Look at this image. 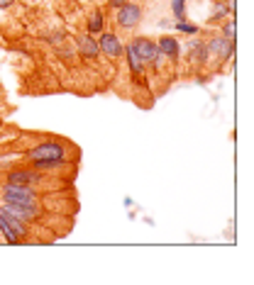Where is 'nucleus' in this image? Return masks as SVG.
I'll return each instance as SVG.
<instances>
[{
	"mask_svg": "<svg viewBox=\"0 0 254 285\" xmlns=\"http://www.w3.org/2000/svg\"><path fill=\"white\" fill-rule=\"evenodd\" d=\"M130 46L135 49V54H137V59H140L144 66H149L152 61L156 59V41L149 39V37H132L130 39Z\"/></svg>",
	"mask_w": 254,
	"mask_h": 285,
	"instance_id": "nucleus-6",
	"label": "nucleus"
},
{
	"mask_svg": "<svg viewBox=\"0 0 254 285\" xmlns=\"http://www.w3.org/2000/svg\"><path fill=\"white\" fill-rule=\"evenodd\" d=\"M44 180V173L32 168V166H15L5 173V183L8 185H32V188H39V183Z\"/></svg>",
	"mask_w": 254,
	"mask_h": 285,
	"instance_id": "nucleus-2",
	"label": "nucleus"
},
{
	"mask_svg": "<svg viewBox=\"0 0 254 285\" xmlns=\"http://www.w3.org/2000/svg\"><path fill=\"white\" fill-rule=\"evenodd\" d=\"M17 0H0V10H10Z\"/></svg>",
	"mask_w": 254,
	"mask_h": 285,
	"instance_id": "nucleus-24",
	"label": "nucleus"
},
{
	"mask_svg": "<svg viewBox=\"0 0 254 285\" xmlns=\"http://www.w3.org/2000/svg\"><path fill=\"white\" fill-rule=\"evenodd\" d=\"M142 15H144V10H142V5H137V3H125L122 8H117L115 10V22H117V27L120 29H135L137 25L142 22Z\"/></svg>",
	"mask_w": 254,
	"mask_h": 285,
	"instance_id": "nucleus-4",
	"label": "nucleus"
},
{
	"mask_svg": "<svg viewBox=\"0 0 254 285\" xmlns=\"http://www.w3.org/2000/svg\"><path fill=\"white\" fill-rule=\"evenodd\" d=\"M0 234H3L5 244L17 246V244H22V242H25V239H22V236H20V234H17V231H15L13 227H10V224H8V222H5L3 217H0Z\"/></svg>",
	"mask_w": 254,
	"mask_h": 285,
	"instance_id": "nucleus-16",
	"label": "nucleus"
},
{
	"mask_svg": "<svg viewBox=\"0 0 254 285\" xmlns=\"http://www.w3.org/2000/svg\"><path fill=\"white\" fill-rule=\"evenodd\" d=\"M39 159H52V161H69V147L57 139H47L34 144L32 149L25 151V161H39Z\"/></svg>",
	"mask_w": 254,
	"mask_h": 285,
	"instance_id": "nucleus-1",
	"label": "nucleus"
},
{
	"mask_svg": "<svg viewBox=\"0 0 254 285\" xmlns=\"http://www.w3.org/2000/svg\"><path fill=\"white\" fill-rule=\"evenodd\" d=\"M57 56L61 59V61H66V64H73L76 61V46H71V44H66V41H61V44H57Z\"/></svg>",
	"mask_w": 254,
	"mask_h": 285,
	"instance_id": "nucleus-18",
	"label": "nucleus"
},
{
	"mask_svg": "<svg viewBox=\"0 0 254 285\" xmlns=\"http://www.w3.org/2000/svg\"><path fill=\"white\" fill-rule=\"evenodd\" d=\"M223 37H227V39H235L237 34H235V15H230L225 22H223V32H220Z\"/></svg>",
	"mask_w": 254,
	"mask_h": 285,
	"instance_id": "nucleus-21",
	"label": "nucleus"
},
{
	"mask_svg": "<svg viewBox=\"0 0 254 285\" xmlns=\"http://www.w3.org/2000/svg\"><path fill=\"white\" fill-rule=\"evenodd\" d=\"M96 41H98L100 54H105L108 59H120L122 52H125V44H122V39H120L115 32H105V29H103Z\"/></svg>",
	"mask_w": 254,
	"mask_h": 285,
	"instance_id": "nucleus-5",
	"label": "nucleus"
},
{
	"mask_svg": "<svg viewBox=\"0 0 254 285\" xmlns=\"http://www.w3.org/2000/svg\"><path fill=\"white\" fill-rule=\"evenodd\" d=\"M230 15H232V10H230V5H227L225 0H215V3H213L210 22H225Z\"/></svg>",
	"mask_w": 254,
	"mask_h": 285,
	"instance_id": "nucleus-15",
	"label": "nucleus"
},
{
	"mask_svg": "<svg viewBox=\"0 0 254 285\" xmlns=\"http://www.w3.org/2000/svg\"><path fill=\"white\" fill-rule=\"evenodd\" d=\"M205 49H208V56L225 61V59H232V54H235V39H227L223 34H218L210 41H205Z\"/></svg>",
	"mask_w": 254,
	"mask_h": 285,
	"instance_id": "nucleus-7",
	"label": "nucleus"
},
{
	"mask_svg": "<svg viewBox=\"0 0 254 285\" xmlns=\"http://www.w3.org/2000/svg\"><path fill=\"white\" fill-rule=\"evenodd\" d=\"M0 203H39V190L32 185H3L0 188Z\"/></svg>",
	"mask_w": 254,
	"mask_h": 285,
	"instance_id": "nucleus-3",
	"label": "nucleus"
},
{
	"mask_svg": "<svg viewBox=\"0 0 254 285\" xmlns=\"http://www.w3.org/2000/svg\"><path fill=\"white\" fill-rule=\"evenodd\" d=\"M122 56H127V66H130V71H132V76H135V78H142V76H144V71H147V66H144L140 59H137L135 49L130 46V41H127V46H125V52H122Z\"/></svg>",
	"mask_w": 254,
	"mask_h": 285,
	"instance_id": "nucleus-14",
	"label": "nucleus"
},
{
	"mask_svg": "<svg viewBox=\"0 0 254 285\" xmlns=\"http://www.w3.org/2000/svg\"><path fill=\"white\" fill-rule=\"evenodd\" d=\"M125 3H130V0H108V8H113V10H117V8H122Z\"/></svg>",
	"mask_w": 254,
	"mask_h": 285,
	"instance_id": "nucleus-23",
	"label": "nucleus"
},
{
	"mask_svg": "<svg viewBox=\"0 0 254 285\" xmlns=\"http://www.w3.org/2000/svg\"><path fill=\"white\" fill-rule=\"evenodd\" d=\"M103 29H105V15H103V10L88 13V17H86V32L88 34H100Z\"/></svg>",
	"mask_w": 254,
	"mask_h": 285,
	"instance_id": "nucleus-13",
	"label": "nucleus"
},
{
	"mask_svg": "<svg viewBox=\"0 0 254 285\" xmlns=\"http://www.w3.org/2000/svg\"><path fill=\"white\" fill-rule=\"evenodd\" d=\"M76 54L86 59V61H98L100 49H98V41L93 39V34H88V32L76 34Z\"/></svg>",
	"mask_w": 254,
	"mask_h": 285,
	"instance_id": "nucleus-8",
	"label": "nucleus"
},
{
	"mask_svg": "<svg viewBox=\"0 0 254 285\" xmlns=\"http://www.w3.org/2000/svg\"><path fill=\"white\" fill-rule=\"evenodd\" d=\"M171 15H174V20L176 22H184L186 17V0H171Z\"/></svg>",
	"mask_w": 254,
	"mask_h": 285,
	"instance_id": "nucleus-19",
	"label": "nucleus"
},
{
	"mask_svg": "<svg viewBox=\"0 0 254 285\" xmlns=\"http://www.w3.org/2000/svg\"><path fill=\"white\" fill-rule=\"evenodd\" d=\"M176 32L186 34V37H196V34H200V27L193 25V22H188V20H184V22H176Z\"/></svg>",
	"mask_w": 254,
	"mask_h": 285,
	"instance_id": "nucleus-20",
	"label": "nucleus"
},
{
	"mask_svg": "<svg viewBox=\"0 0 254 285\" xmlns=\"http://www.w3.org/2000/svg\"><path fill=\"white\" fill-rule=\"evenodd\" d=\"M69 161H52V159H39V161H29L32 168L42 171V173H49V171H57V168H64Z\"/></svg>",
	"mask_w": 254,
	"mask_h": 285,
	"instance_id": "nucleus-17",
	"label": "nucleus"
},
{
	"mask_svg": "<svg viewBox=\"0 0 254 285\" xmlns=\"http://www.w3.org/2000/svg\"><path fill=\"white\" fill-rule=\"evenodd\" d=\"M0 217L5 219V222H8V224H10V227H13V229L22 236V239H29V231H32V229H29V224H25V222L17 217L15 212H10L5 203H0Z\"/></svg>",
	"mask_w": 254,
	"mask_h": 285,
	"instance_id": "nucleus-12",
	"label": "nucleus"
},
{
	"mask_svg": "<svg viewBox=\"0 0 254 285\" xmlns=\"http://www.w3.org/2000/svg\"><path fill=\"white\" fill-rule=\"evenodd\" d=\"M47 41L49 44H61V41H66V34L64 32H52V34H47Z\"/></svg>",
	"mask_w": 254,
	"mask_h": 285,
	"instance_id": "nucleus-22",
	"label": "nucleus"
},
{
	"mask_svg": "<svg viewBox=\"0 0 254 285\" xmlns=\"http://www.w3.org/2000/svg\"><path fill=\"white\" fill-rule=\"evenodd\" d=\"M122 205H125V207H135V200H132V198H122Z\"/></svg>",
	"mask_w": 254,
	"mask_h": 285,
	"instance_id": "nucleus-25",
	"label": "nucleus"
},
{
	"mask_svg": "<svg viewBox=\"0 0 254 285\" xmlns=\"http://www.w3.org/2000/svg\"><path fill=\"white\" fill-rule=\"evenodd\" d=\"M186 59L193 64L196 68H203L208 64V49H205V41L203 39H191L188 41V46H186Z\"/></svg>",
	"mask_w": 254,
	"mask_h": 285,
	"instance_id": "nucleus-11",
	"label": "nucleus"
},
{
	"mask_svg": "<svg viewBox=\"0 0 254 285\" xmlns=\"http://www.w3.org/2000/svg\"><path fill=\"white\" fill-rule=\"evenodd\" d=\"M8 210L15 212L25 224H34L37 219L42 217V207H39V203H13V205H8Z\"/></svg>",
	"mask_w": 254,
	"mask_h": 285,
	"instance_id": "nucleus-9",
	"label": "nucleus"
},
{
	"mask_svg": "<svg viewBox=\"0 0 254 285\" xmlns=\"http://www.w3.org/2000/svg\"><path fill=\"white\" fill-rule=\"evenodd\" d=\"M156 52L164 56L166 61H179V56H181V44L176 37H171V34H161L159 39H156Z\"/></svg>",
	"mask_w": 254,
	"mask_h": 285,
	"instance_id": "nucleus-10",
	"label": "nucleus"
}]
</instances>
